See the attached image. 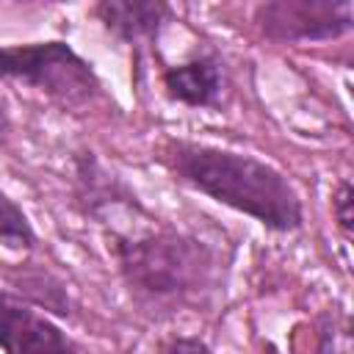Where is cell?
I'll return each instance as SVG.
<instances>
[{"mask_svg": "<svg viewBox=\"0 0 354 354\" xmlns=\"http://www.w3.org/2000/svg\"><path fill=\"white\" fill-rule=\"evenodd\" d=\"M158 158L174 180L254 218L271 232H296L304 224V205L293 180L254 155L202 141L169 138L160 144Z\"/></svg>", "mask_w": 354, "mask_h": 354, "instance_id": "6da1fadb", "label": "cell"}, {"mask_svg": "<svg viewBox=\"0 0 354 354\" xmlns=\"http://www.w3.org/2000/svg\"><path fill=\"white\" fill-rule=\"evenodd\" d=\"M111 254L127 293L144 310L202 307L224 277L218 246L171 227L113 232Z\"/></svg>", "mask_w": 354, "mask_h": 354, "instance_id": "7a4b0ae2", "label": "cell"}, {"mask_svg": "<svg viewBox=\"0 0 354 354\" xmlns=\"http://www.w3.org/2000/svg\"><path fill=\"white\" fill-rule=\"evenodd\" d=\"M0 80L25 83L64 111H80L102 97V80L69 41L0 44Z\"/></svg>", "mask_w": 354, "mask_h": 354, "instance_id": "3957f363", "label": "cell"}, {"mask_svg": "<svg viewBox=\"0 0 354 354\" xmlns=\"http://www.w3.org/2000/svg\"><path fill=\"white\" fill-rule=\"evenodd\" d=\"M254 25L268 41H332L354 28L351 0H266L254 6Z\"/></svg>", "mask_w": 354, "mask_h": 354, "instance_id": "277c9868", "label": "cell"}, {"mask_svg": "<svg viewBox=\"0 0 354 354\" xmlns=\"http://www.w3.org/2000/svg\"><path fill=\"white\" fill-rule=\"evenodd\" d=\"M3 354H80V346L39 307L11 290H0Z\"/></svg>", "mask_w": 354, "mask_h": 354, "instance_id": "5b68a950", "label": "cell"}, {"mask_svg": "<svg viewBox=\"0 0 354 354\" xmlns=\"http://www.w3.org/2000/svg\"><path fill=\"white\" fill-rule=\"evenodd\" d=\"M91 14L116 41L136 50L155 44L174 19V8L163 0H100L91 6Z\"/></svg>", "mask_w": 354, "mask_h": 354, "instance_id": "8992f818", "label": "cell"}, {"mask_svg": "<svg viewBox=\"0 0 354 354\" xmlns=\"http://www.w3.org/2000/svg\"><path fill=\"white\" fill-rule=\"evenodd\" d=\"M160 83L163 91L185 108H218L227 88V72L218 55L196 53L180 64L163 66Z\"/></svg>", "mask_w": 354, "mask_h": 354, "instance_id": "52a82bcc", "label": "cell"}, {"mask_svg": "<svg viewBox=\"0 0 354 354\" xmlns=\"http://www.w3.org/2000/svg\"><path fill=\"white\" fill-rule=\"evenodd\" d=\"M72 194H75V202L77 207L91 216V218H102L105 213H111L113 207L119 205H127V207H138L136 196L124 188V183L111 174L94 152H80L75 158V171H72Z\"/></svg>", "mask_w": 354, "mask_h": 354, "instance_id": "ba28073f", "label": "cell"}, {"mask_svg": "<svg viewBox=\"0 0 354 354\" xmlns=\"http://www.w3.org/2000/svg\"><path fill=\"white\" fill-rule=\"evenodd\" d=\"M8 282L14 285L11 293L25 299L28 304H33L39 310L44 307L55 315H72V296H69L66 285L44 266L25 263L17 274H8Z\"/></svg>", "mask_w": 354, "mask_h": 354, "instance_id": "9c48e42d", "label": "cell"}, {"mask_svg": "<svg viewBox=\"0 0 354 354\" xmlns=\"http://www.w3.org/2000/svg\"><path fill=\"white\" fill-rule=\"evenodd\" d=\"M0 243L17 252H30L39 243V235L28 213L0 188Z\"/></svg>", "mask_w": 354, "mask_h": 354, "instance_id": "30bf717a", "label": "cell"}, {"mask_svg": "<svg viewBox=\"0 0 354 354\" xmlns=\"http://www.w3.org/2000/svg\"><path fill=\"white\" fill-rule=\"evenodd\" d=\"M351 205H354V191H351V183L343 177L332 191V218L343 232V238H351V224H354Z\"/></svg>", "mask_w": 354, "mask_h": 354, "instance_id": "8fae6325", "label": "cell"}, {"mask_svg": "<svg viewBox=\"0 0 354 354\" xmlns=\"http://www.w3.org/2000/svg\"><path fill=\"white\" fill-rule=\"evenodd\" d=\"M163 354H213V348L196 335H177L166 343Z\"/></svg>", "mask_w": 354, "mask_h": 354, "instance_id": "7c38bea8", "label": "cell"}, {"mask_svg": "<svg viewBox=\"0 0 354 354\" xmlns=\"http://www.w3.org/2000/svg\"><path fill=\"white\" fill-rule=\"evenodd\" d=\"M11 136V113H8V102L0 94V144H6Z\"/></svg>", "mask_w": 354, "mask_h": 354, "instance_id": "4fadbf2b", "label": "cell"}]
</instances>
